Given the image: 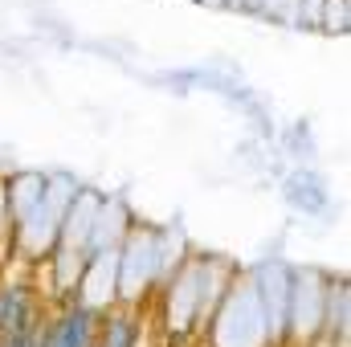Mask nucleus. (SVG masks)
<instances>
[{"label": "nucleus", "mask_w": 351, "mask_h": 347, "mask_svg": "<svg viewBox=\"0 0 351 347\" xmlns=\"http://www.w3.org/2000/svg\"><path fill=\"white\" fill-rule=\"evenodd\" d=\"M45 347H94V315L86 307H66V315L45 331Z\"/></svg>", "instance_id": "nucleus-1"}, {"label": "nucleus", "mask_w": 351, "mask_h": 347, "mask_svg": "<svg viewBox=\"0 0 351 347\" xmlns=\"http://www.w3.org/2000/svg\"><path fill=\"white\" fill-rule=\"evenodd\" d=\"M139 344V323L131 319V315H114V319H106V327H102V344L98 347H135Z\"/></svg>", "instance_id": "nucleus-2"}]
</instances>
